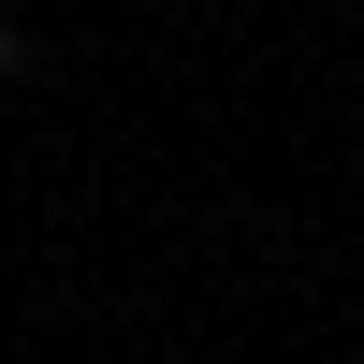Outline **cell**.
Listing matches in <instances>:
<instances>
[{"instance_id":"1","label":"cell","mask_w":364,"mask_h":364,"mask_svg":"<svg viewBox=\"0 0 364 364\" xmlns=\"http://www.w3.org/2000/svg\"><path fill=\"white\" fill-rule=\"evenodd\" d=\"M29 73H44V58H29V29L0 15V87H29Z\"/></svg>"}]
</instances>
